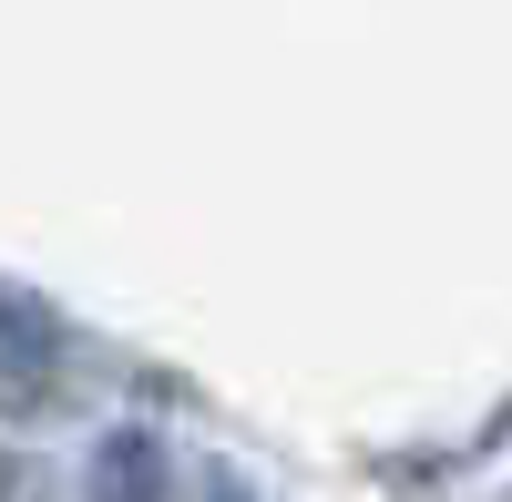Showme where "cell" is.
I'll return each mask as SVG.
<instances>
[{"instance_id":"6da1fadb","label":"cell","mask_w":512,"mask_h":502,"mask_svg":"<svg viewBox=\"0 0 512 502\" xmlns=\"http://www.w3.org/2000/svg\"><path fill=\"white\" fill-rule=\"evenodd\" d=\"M52 380V328L31 308H0V410H31Z\"/></svg>"}]
</instances>
